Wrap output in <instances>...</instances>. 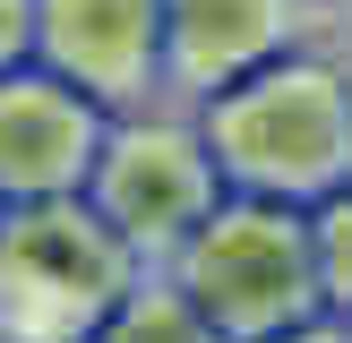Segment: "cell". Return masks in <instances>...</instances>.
I'll return each mask as SVG.
<instances>
[{
    "label": "cell",
    "mask_w": 352,
    "mask_h": 343,
    "mask_svg": "<svg viewBox=\"0 0 352 343\" xmlns=\"http://www.w3.org/2000/svg\"><path fill=\"white\" fill-rule=\"evenodd\" d=\"M336 0H164V103H206L275 51L309 43V17Z\"/></svg>",
    "instance_id": "8992f818"
},
{
    "label": "cell",
    "mask_w": 352,
    "mask_h": 343,
    "mask_svg": "<svg viewBox=\"0 0 352 343\" xmlns=\"http://www.w3.org/2000/svg\"><path fill=\"white\" fill-rule=\"evenodd\" d=\"M26 60L78 86L95 112L164 103V0H34Z\"/></svg>",
    "instance_id": "5b68a950"
},
{
    "label": "cell",
    "mask_w": 352,
    "mask_h": 343,
    "mask_svg": "<svg viewBox=\"0 0 352 343\" xmlns=\"http://www.w3.org/2000/svg\"><path fill=\"white\" fill-rule=\"evenodd\" d=\"M267 343H352V318H301V326H284V335H267Z\"/></svg>",
    "instance_id": "8fae6325"
},
{
    "label": "cell",
    "mask_w": 352,
    "mask_h": 343,
    "mask_svg": "<svg viewBox=\"0 0 352 343\" xmlns=\"http://www.w3.org/2000/svg\"><path fill=\"white\" fill-rule=\"evenodd\" d=\"M78 198L155 274L206 223V206L223 198V180H215V163L198 146V120L181 103H138V112H103V137H95V163H86Z\"/></svg>",
    "instance_id": "277c9868"
},
{
    "label": "cell",
    "mask_w": 352,
    "mask_h": 343,
    "mask_svg": "<svg viewBox=\"0 0 352 343\" xmlns=\"http://www.w3.org/2000/svg\"><path fill=\"white\" fill-rule=\"evenodd\" d=\"M198 146L215 163L223 198H275V206H318L352 189V86L336 43H292L267 69L232 78L223 95L189 103Z\"/></svg>",
    "instance_id": "6da1fadb"
},
{
    "label": "cell",
    "mask_w": 352,
    "mask_h": 343,
    "mask_svg": "<svg viewBox=\"0 0 352 343\" xmlns=\"http://www.w3.org/2000/svg\"><path fill=\"white\" fill-rule=\"evenodd\" d=\"M155 274L223 343H267V335H284V326L327 309L318 300V266H309V206H275V198H215L206 223Z\"/></svg>",
    "instance_id": "7a4b0ae2"
},
{
    "label": "cell",
    "mask_w": 352,
    "mask_h": 343,
    "mask_svg": "<svg viewBox=\"0 0 352 343\" xmlns=\"http://www.w3.org/2000/svg\"><path fill=\"white\" fill-rule=\"evenodd\" d=\"M309 266H318V300L344 318L352 309V189L309 206Z\"/></svg>",
    "instance_id": "9c48e42d"
},
{
    "label": "cell",
    "mask_w": 352,
    "mask_h": 343,
    "mask_svg": "<svg viewBox=\"0 0 352 343\" xmlns=\"http://www.w3.org/2000/svg\"><path fill=\"white\" fill-rule=\"evenodd\" d=\"M34 43V0H0V69H17Z\"/></svg>",
    "instance_id": "30bf717a"
},
{
    "label": "cell",
    "mask_w": 352,
    "mask_h": 343,
    "mask_svg": "<svg viewBox=\"0 0 352 343\" xmlns=\"http://www.w3.org/2000/svg\"><path fill=\"white\" fill-rule=\"evenodd\" d=\"M138 274L146 266L86 215V198L0 206V343H95Z\"/></svg>",
    "instance_id": "3957f363"
},
{
    "label": "cell",
    "mask_w": 352,
    "mask_h": 343,
    "mask_svg": "<svg viewBox=\"0 0 352 343\" xmlns=\"http://www.w3.org/2000/svg\"><path fill=\"white\" fill-rule=\"evenodd\" d=\"M95 137H103V112L78 86H60L34 60L0 69V206L78 198L86 163H95Z\"/></svg>",
    "instance_id": "52a82bcc"
},
{
    "label": "cell",
    "mask_w": 352,
    "mask_h": 343,
    "mask_svg": "<svg viewBox=\"0 0 352 343\" xmlns=\"http://www.w3.org/2000/svg\"><path fill=\"white\" fill-rule=\"evenodd\" d=\"M95 343H223V335L164 283V274H138V283L120 292V309L95 326Z\"/></svg>",
    "instance_id": "ba28073f"
}]
</instances>
